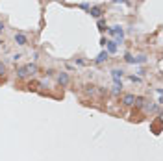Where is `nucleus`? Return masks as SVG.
Wrapping results in <instances>:
<instances>
[{"mask_svg":"<svg viewBox=\"0 0 163 161\" xmlns=\"http://www.w3.org/2000/svg\"><path fill=\"white\" fill-rule=\"evenodd\" d=\"M108 32L111 33V35H115V43H122V39H124V30L121 28V26H113V28H108Z\"/></svg>","mask_w":163,"mask_h":161,"instance_id":"f257e3e1","label":"nucleus"},{"mask_svg":"<svg viewBox=\"0 0 163 161\" xmlns=\"http://www.w3.org/2000/svg\"><path fill=\"white\" fill-rule=\"evenodd\" d=\"M122 71H121V68H113V71H111V76H113V80H115V83H121V80H122Z\"/></svg>","mask_w":163,"mask_h":161,"instance_id":"f03ea898","label":"nucleus"},{"mask_svg":"<svg viewBox=\"0 0 163 161\" xmlns=\"http://www.w3.org/2000/svg\"><path fill=\"white\" fill-rule=\"evenodd\" d=\"M26 41H28V39H26L24 33H15V43H17V44H20V47H22V44H26Z\"/></svg>","mask_w":163,"mask_h":161,"instance_id":"7ed1b4c3","label":"nucleus"},{"mask_svg":"<svg viewBox=\"0 0 163 161\" xmlns=\"http://www.w3.org/2000/svg\"><path fill=\"white\" fill-rule=\"evenodd\" d=\"M58 83H59V85H67V83H69V74H67V72H61V74L58 76Z\"/></svg>","mask_w":163,"mask_h":161,"instance_id":"20e7f679","label":"nucleus"},{"mask_svg":"<svg viewBox=\"0 0 163 161\" xmlns=\"http://www.w3.org/2000/svg\"><path fill=\"white\" fill-rule=\"evenodd\" d=\"M122 102H124L126 106H133V104H135V96H133V95H126V96L122 98Z\"/></svg>","mask_w":163,"mask_h":161,"instance_id":"39448f33","label":"nucleus"},{"mask_svg":"<svg viewBox=\"0 0 163 161\" xmlns=\"http://www.w3.org/2000/svg\"><path fill=\"white\" fill-rule=\"evenodd\" d=\"M104 44H108V52H115V50H117V43H115V41H106Z\"/></svg>","mask_w":163,"mask_h":161,"instance_id":"423d86ee","label":"nucleus"},{"mask_svg":"<svg viewBox=\"0 0 163 161\" xmlns=\"http://www.w3.org/2000/svg\"><path fill=\"white\" fill-rule=\"evenodd\" d=\"M24 68H26V72H28V76H34V74L37 72V67H35V65H32V63H30V65H26Z\"/></svg>","mask_w":163,"mask_h":161,"instance_id":"0eeeda50","label":"nucleus"},{"mask_svg":"<svg viewBox=\"0 0 163 161\" xmlns=\"http://www.w3.org/2000/svg\"><path fill=\"white\" fill-rule=\"evenodd\" d=\"M89 13H91L93 17H97V19H98V17L102 15V9H100L98 6H95V8H91V9H89Z\"/></svg>","mask_w":163,"mask_h":161,"instance_id":"6e6552de","label":"nucleus"},{"mask_svg":"<svg viewBox=\"0 0 163 161\" xmlns=\"http://www.w3.org/2000/svg\"><path fill=\"white\" fill-rule=\"evenodd\" d=\"M17 76H19V78H26V76H28L26 68H24V67H19V68H17Z\"/></svg>","mask_w":163,"mask_h":161,"instance_id":"1a4fd4ad","label":"nucleus"},{"mask_svg":"<svg viewBox=\"0 0 163 161\" xmlns=\"http://www.w3.org/2000/svg\"><path fill=\"white\" fill-rule=\"evenodd\" d=\"M108 59V52H100L98 56H97V63H102V61H106Z\"/></svg>","mask_w":163,"mask_h":161,"instance_id":"9d476101","label":"nucleus"},{"mask_svg":"<svg viewBox=\"0 0 163 161\" xmlns=\"http://www.w3.org/2000/svg\"><path fill=\"white\" fill-rule=\"evenodd\" d=\"M4 72H6V65L0 61V74H4Z\"/></svg>","mask_w":163,"mask_h":161,"instance_id":"9b49d317","label":"nucleus"},{"mask_svg":"<svg viewBox=\"0 0 163 161\" xmlns=\"http://www.w3.org/2000/svg\"><path fill=\"white\" fill-rule=\"evenodd\" d=\"M130 80H132V82H135V83H139V82H141V78H139V76H132Z\"/></svg>","mask_w":163,"mask_h":161,"instance_id":"f8f14e48","label":"nucleus"},{"mask_svg":"<svg viewBox=\"0 0 163 161\" xmlns=\"http://www.w3.org/2000/svg\"><path fill=\"white\" fill-rule=\"evenodd\" d=\"M104 26H106V24H104V20H98V28H100V30H106Z\"/></svg>","mask_w":163,"mask_h":161,"instance_id":"ddd939ff","label":"nucleus"},{"mask_svg":"<svg viewBox=\"0 0 163 161\" xmlns=\"http://www.w3.org/2000/svg\"><path fill=\"white\" fill-rule=\"evenodd\" d=\"M87 93H91V95H93V93H95V87L89 85V87H87Z\"/></svg>","mask_w":163,"mask_h":161,"instance_id":"4468645a","label":"nucleus"},{"mask_svg":"<svg viewBox=\"0 0 163 161\" xmlns=\"http://www.w3.org/2000/svg\"><path fill=\"white\" fill-rule=\"evenodd\" d=\"M2 30H4V24H2V22H0V33H2Z\"/></svg>","mask_w":163,"mask_h":161,"instance_id":"2eb2a0df","label":"nucleus"},{"mask_svg":"<svg viewBox=\"0 0 163 161\" xmlns=\"http://www.w3.org/2000/svg\"><path fill=\"white\" fill-rule=\"evenodd\" d=\"M115 2H126V0H115Z\"/></svg>","mask_w":163,"mask_h":161,"instance_id":"dca6fc26","label":"nucleus"}]
</instances>
